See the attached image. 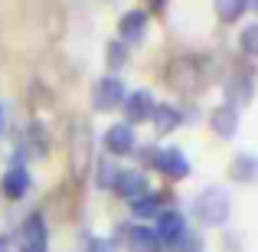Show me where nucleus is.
<instances>
[{
	"mask_svg": "<svg viewBox=\"0 0 258 252\" xmlns=\"http://www.w3.org/2000/svg\"><path fill=\"white\" fill-rule=\"evenodd\" d=\"M229 210H232V200L222 187H206L193 200V216L203 226H222L229 220Z\"/></svg>",
	"mask_w": 258,
	"mask_h": 252,
	"instance_id": "1",
	"label": "nucleus"
},
{
	"mask_svg": "<svg viewBox=\"0 0 258 252\" xmlns=\"http://www.w3.org/2000/svg\"><path fill=\"white\" fill-rule=\"evenodd\" d=\"M141 158L151 167H157L164 177H170V180H186L189 177V161H186V154L176 151V147H147Z\"/></svg>",
	"mask_w": 258,
	"mask_h": 252,
	"instance_id": "2",
	"label": "nucleus"
},
{
	"mask_svg": "<svg viewBox=\"0 0 258 252\" xmlns=\"http://www.w3.org/2000/svg\"><path fill=\"white\" fill-rule=\"evenodd\" d=\"M20 252H49V233H46V220L39 213L26 216L20 226Z\"/></svg>",
	"mask_w": 258,
	"mask_h": 252,
	"instance_id": "3",
	"label": "nucleus"
},
{
	"mask_svg": "<svg viewBox=\"0 0 258 252\" xmlns=\"http://www.w3.org/2000/svg\"><path fill=\"white\" fill-rule=\"evenodd\" d=\"M124 82H121L118 76H105V79H98L92 88V105L95 108H101V112H111V108H118L121 102H124Z\"/></svg>",
	"mask_w": 258,
	"mask_h": 252,
	"instance_id": "4",
	"label": "nucleus"
},
{
	"mask_svg": "<svg viewBox=\"0 0 258 252\" xmlns=\"http://www.w3.org/2000/svg\"><path fill=\"white\" fill-rule=\"evenodd\" d=\"M124 125H141V121H151V112H154V95L147 92V88H134V92L124 95Z\"/></svg>",
	"mask_w": 258,
	"mask_h": 252,
	"instance_id": "5",
	"label": "nucleus"
},
{
	"mask_svg": "<svg viewBox=\"0 0 258 252\" xmlns=\"http://www.w3.org/2000/svg\"><path fill=\"white\" fill-rule=\"evenodd\" d=\"M0 190H4L7 200H23V196L30 193V170L23 167V161H13V164L4 170Z\"/></svg>",
	"mask_w": 258,
	"mask_h": 252,
	"instance_id": "6",
	"label": "nucleus"
},
{
	"mask_svg": "<svg viewBox=\"0 0 258 252\" xmlns=\"http://www.w3.org/2000/svg\"><path fill=\"white\" fill-rule=\"evenodd\" d=\"M134 128L131 125H124V121H118V125H111L105 131V151L108 154H114V158H124V154H131L134 151Z\"/></svg>",
	"mask_w": 258,
	"mask_h": 252,
	"instance_id": "7",
	"label": "nucleus"
},
{
	"mask_svg": "<svg viewBox=\"0 0 258 252\" xmlns=\"http://www.w3.org/2000/svg\"><path fill=\"white\" fill-rule=\"evenodd\" d=\"M114 193L124 196V200H138V196L151 193L147 190V177L141 174V170H118V180H114Z\"/></svg>",
	"mask_w": 258,
	"mask_h": 252,
	"instance_id": "8",
	"label": "nucleus"
},
{
	"mask_svg": "<svg viewBox=\"0 0 258 252\" xmlns=\"http://www.w3.org/2000/svg\"><path fill=\"white\" fill-rule=\"evenodd\" d=\"M157 239L160 242H176L183 233H186V220H183V213L180 210H160V216H157Z\"/></svg>",
	"mask_w": 258,
	"mask_h": 252,
	"instance_id": "9",
	"label": "nucleus"
},
{
	"mask_svg": "<svg viewBox=\"0 0 258 252\" xmlns=\"http://www.w3.org/2000/svg\"><path fill=\"white\" fill-rule=\"evenodd\" d=\"M209 125H213V131L219 134V138H232V134L239 131V108H235L232 102L219 105L213 115H209Z\"/></svg>",
	"mask_w": 258,
	"mask_h": 252,
	"instance_id": "10",
	"label": "nucleus"
},
{
	"mask_svg": "<svg viewBox=\"0 0 258 252\" xmlns=\"http://www.w3.org/2000/svg\"><path fill=\"white\" fill-rule=\"evenodd\" d=\"M124 246L127 252H160V239L151 226H131L124 233Z\"/></svg>",
	"mask_w": 258,
	"mask_h": 252,
	"instance_id": "11",
	"label": "nucleus"
},
{
	"mask_svg": "<svg viewBox=\"0 0 258 252\" xmlns=\"http://www.w3.org/2000/svg\"><path fill=\"white\" fill-rule=\"evenodd\" d=\"M20 147H23V154H30V158H46V151H49V134H46V128L39 125V121L26 125Z\"/></svg>",
	"mask_w": 258,
	"mask_h": 252,
	"instance_id": "12",
	"label": "nucleus"
},
{
	"mask_svg": "<svg viewBox=\"0 0 258 252\" xmlns=\"http://www.w3.org/2000/svg\"><path fill=\"white\" fill-rule=\"evenodd\" d=\"M147 30V10H127L124 17L118 20V33L121 43H138Z\"/></svg>",
	"mask_w": 258,
	"mask_h": 252,
	"instance_id": "13",
	"label": "nucleus"
},
{
	"mask_svg": "<svg viewBox=\"0 0 258 252\" xmlns=\"http://www.w3.org/2000/svg\"><path fill=\"white\" fill-rule=\"evenodd\" d=\"M229 174H232V180H239V183H252L258 177V158L255 154H235Z\"/></svg>",
	"mask_w": 258,
	"mask_h": 252,
	"instance_id": "14",
	"label": "nucleus"
},
{
	"mask_svg": "<svg viewBox=\"0 0 258 252\" xmlns=\"http://www.w3.org/2000/svg\"><path fill=\"white\" fill-rule=\"evenodd\" d=\"M131 210L141 220H157L160 210H164V200H160V193H144V196H138V200H131Z\"/></svg>",
	"mask_w": 258,
	"mask_h": 252,
	"instance_id": "15",
	"label": "nucleus"
},
{
	"mask_svg": "<svg viewBox=\"0 0 258 252\" xmlns=\"http://www.w3.org/2000/svg\"><path fill=\"white\" fill-rule=\"evenodd\" d=\"M151 121H154V128H157L160 134H167V131H173L176 125H180V112H176L173 105H154V112H151Z\"/></svg>",
	"mask_w": 258,
	"mask_h": 252,
	"instance_id": "16",
	"label": "nucleus"
},
{
	"mask_svg": "<svg viewBox=\"0 0 258 252\" xmlns=\"http://www.w3.org/2000/svg\"><path fill=\"white\" fill-rule=\"evenodd\" d=\"M213 7H216V17H219L222 23H235V20L245 17L248 0H213Z\"/></svg>",
	"mask_w": 258,
	"mask_h": 252,
	"instance_id": "17",
	"label": "nucleus"
},
{
	"mask_svg": "<svg viewBox=\"0 0 258 252\" xmlns=\"http://www.w3.org/2000/svg\"><path fill=\"white\" fill-rule=\"evenodd\" d=\"M118 164L114 161H98L95 164V183H98L101 190H114V180H118Z\"/></svg>",
	"mask_w": 258,
	"mask_h": 252,
	"instance_id": "18",
	"label": "nucleus"
},
{
	"mask_svg": "<svg viewBox=\"0 0 258 252\" xmlns=\"http://www.w3.org/2000/svg\"><path fill=\"white\" fill-rule=\"evenodd\" d=\"M239 49L245 53V56L258 59V23H248L245 30H242V36H239Z\"/></svg>",
	"mask_w": 258,
	"mask_h": 252,
	"instance_id": "19",
	"label": "nucleus"
},
{
	"mask_svg": "<svg viewBox=\"0 0 258 252\" xmlns=\"http://www.w3.org/2000/svg\"><path fill=\"white\" fill-rule=\"evenodd\" d=\"M127 63V49L121 39H114V43H108V66L111 69H121V66Z\"/></svg>",
	"mask_w": 258,
	"mask_h": 252,
	"instance_id": "20",
	"label": "nucleus"
},
{
	"mask_svg": "<svg viewBox=\"0 0 258 252\" xmlns=\"http://www.w3.org/2000/svg\"><path fill=\"white\" fill-rule=\"evenodd\" d=\"M170 252H200V246H196V236L183 233L176 242H170Z\"/></svg>",
	"mask_w": 258,
	"mask_h": 252,
	"instance_id": "21",
	"label": "nucleus"
},
{
	"mask_svg": "<svg viewBox=\"0 0 258 252\" xmlns=\"http://www.w3.org/2000/svg\"><path fill=\"white\" fill-rule=\"evenodd\" d=\"M88 252H111V242H108V239H92Z\"/></svg>",
	"mask_w": 258,
	"mask_h": 252,
	"instance_id": "22",
	"label": "nucleus"
},
{
	"mask_svg": "<svg viewBox=\"0 0 258 252\" xmlns=\"http://www.w3.org/2000/svg\"><path fill=\"white\" fill-rule=\"evenodd\" d=\"M13 246H10V239H7V236H0V252H10Z\"/></svg>",
	"mask_w": 258,
	"mask_h": 252,
	"instance_id": "23",
	"label": "nucleus"
},
{
	"mask_svg": "<svg viewBox=\"0 0 258 252\" xmlns=\"http://www.w3.org/2000/svg\"><path fill=\"white\" fill-rule=\"evenodd\" d=\"M0 131H4V105H0Z\"/></svg>",
	"mask_w": 258,
	"mask_h": 252,
	"instance_id": "24",
	"label": "nucleus"
},
{
	"mask_svg": "<svg viewBox=\"0 0 258 252\" xmlns=\"http://www.w3.org/2000/svg\"><path fill=\"white\" fill-rule=\"evenodd\" d=\"M248 4H252V7H255V10H258V0H248Z\"/></svg>",
	"mask_w": 258,
	"mask_h": 252,
	"instance_id": "25",
	"label": "nucleus"
}]
</instances>
